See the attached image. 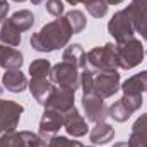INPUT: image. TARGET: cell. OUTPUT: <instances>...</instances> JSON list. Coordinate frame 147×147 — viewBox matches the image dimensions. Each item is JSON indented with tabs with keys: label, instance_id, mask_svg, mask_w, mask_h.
<instances>
[{
	"label": "cell",
	"instance_id": "6da1fadb",
	"mask_svg": "<svg viewBox=\"0 0 147 147\" xmlns=\"http://www.w3.org/2000/svg\"><path fill=\"white\" fill-rule=\"evenodd\" d=\"M72 28L65 17H57L55 21L45 24L38 33H34L29 43L33 50L39 53H51L57 50H62L69 45L72 38Z\"/></svg>",
	"mask_w": 147,
	"mask_h": 147
},
{
	"label": "cell",
	"instance_id": "7a4b0ae2",
	"mask_svg": "<svg viewBox=\"0 0 147 147\" xmlns=\"http://www.w3.org/2000/svg\"><path fill=\"white\" fill-rule=\"evenodd\" d=\"M115 51H116L118 69H123V70H130V69L137 67L139 63H142V60L146 57L142 41H139L135 38H132L125 43L115 45Z\"/></svg>",
	"mask_w": 147,
	"mask_h": 147
},
{
	"label": "cell",
	"instance_id": "3957f363",
	"mask_svg": "<svg viewBox=\"0 0 147 147\" xmlns=\"http://www.w3.org/2000/svg\"><path fill=\"white\" fill-rule=\"evenodd\" d=\"M87 67L94 72H115L118 70L115 43H106L105 46H96L87 53Z\"/></svg>",
	"mask_w": 147,
	"mask_h": 147
},
{
	"label": "cell",
	"instance_id": "277c9868",
	"mask_svg": "<svg viewBox=\"0 0 147 147\" xmlns=\"http://www.w3.org/2000/svg\"><path fill=\"white\" fill-rule=\"evenodd\" d=\"M50 80L60 89H67V91L75 92L80 87V69L62 60L60 63L51 67Z\"/></svg>",
	"mask_w": 147,
	"mask_h": 147
},
{
	"label": "cell",
	"instance_id": "5b68a950",
	"mask_svg": "<svg viewBox=\"0 0 147 147\" xmlns=\"http://www.w3.org/2000/svg\"><path fill=\"white\" fill-rule=\"evenodd\" d=\"M108 33L115 38L116 45L118 43H125L128 39L135 36V28H134V21L130 17V14L127 12V9L118 10L113 14V17L108 22Z\"/></svg>",
	"mask_w": 147,
	"mask_h": 147
},
{
	"label": "cell",
	"instance_id": "8992f818",
	"mask_svg": "<svg viewBox=\"0 0 147 147\" xmlns=\"http://www.w3.org/2000/svg\"><path fill=\"white\" fill-rule=\"evenodd\" d=\"M142 101H144L142 94H123L118 101H115L108 108V115L115 121L123 123L132 116V113H135L142 106Z\"/></svg>",
	"mask_w": 147,
	"mask_h": 147
},
{
	"label": "cell",
	"instance_id": "52a82bcc",
	"mask_svg": "<svg viewBox=\"0 0 147 147\" xmlns=\"http://www.w3.org/2000/svg\"><path fill=\"white\" fill-rule=\"evenodd\" d=\"M120 89V74L115 72H94L92 79V94L108 99L115 96Z\"/></svg>",
	"mask_w": 147,
	"mask_h": 147
},
{
	"label": "cell",
	"instance_id": "ba28073f",
	"mask_svg": "<svg viewBox=\"0 0 147 147\" xmlns=\"http://www.w3.org/2000/svg\"><path fill=\"white\" fill-rule=\"evenodd\" d=\"M24 108L12 99H0V134L14 132L19 125Z\"/></svg>",
	"mask_w": 147,
	"mask_h": 147
},
{
	"label": "cell",
	"instance_id": "9c48e42d",
	"mask_svg": "<svg viewBox=\"0 0 147 147\" xmlns=\"http://www.w3.org/2000/svg\"><path fill=\"white\" fill-rule=\"evenodd\" d=\"M82 108L86 113V118L87 121L91 123H103L106 121V118L110 116L108 115V106L105 105V99L96 96V94H82Z\"/></svg>",
	"mask_w": 147,
	"mask_h": 147
},
{
	"label": "cell",
	"instance_id": "30bf717a",
	"mask_svg": "<svg viewBox=\"0 0 147 147\" xmlns=\"http://www.w3.org/2000/svg\"><path fill=\"white\" fill-rule=\"evenodd\" d=\"M62 127H63V113L45 108L41 120H39V132L38 134L48 142L51 137H55L60 132Z\"/></svg>",
	"mask_w": 147,
	"mask_h": 147
},
{
	"label": "cell",
	"instance_id": "8fae6325",
	"mask_svg": "<svg viewBox=\"0 0 147 147\" xmlns=\"http://www.w3.org/2000/svg\"><path fill=\"white\" fill-rule=\"evenodd\" d=\"M74 101H75V92L67 91V89H60V87L55 86L53 91H51V94H50V98L45 103V108L60 111V113L65 115L67 111H70L75 106Z\"/></svg>",
	"mask_w": 147,
	"mask_h": 147
},
{
	"label": "cell",
	"instance_id": "7c38bea8",
	"mask_svg": "<svg viewBox=\"0 0 147 147\" xmlns=\"http://www.w3.org/2000/svg\"><path fill=\"white\" fill-rule=\"evenodd\" d=\"M63 128L67 130L69 135H72L75 139L84 137L87 134V121L75 106L63 115Z\"/></svg>",
	"mask_w": 147,
	"mask_h": 147
},
{
	"label": "cell",
	"instance_id": "4fadbf2b",
	"mask_svg": "<svg viewBox=\"0 0 147 147\" xmlns=\"http://www.w3.org/2000/svg\"><path fill=\"white\" fill-rule=\"evenodd\" d=\"M53 87H55V84L50 80V77H31V80L28 84V89H29L31 96L41 106H45L46 99L50 98V94L53 91Z\"/></svg>",
	"mask_w": 147,
	"mask_h": 147
},
{
	"label": "cell",
	"instance_id": "5bb4252c",
	"mask_svg": "<svg viewBox=\"0 0 147 147\" xmlns=\"http://www.w3.org/2000/svg\"><path fill=\"white\" fill-rule=\"evenodd\" d=\"M24 60H22V53L12 46L2 45L0 43V67L5 70H21Z\"/></svg>",
	"mask_w": 147,
	"mask_h": 147
},
{
	"label": "cell",
	"instance_id": "9a60e30c",
	"mask_svg": "<svg viewBox=\"0 0 147 147\" xmlns=\"http://www.w3.org/2000/svg\"><path fill=\"white\" fill-rule=\"evenodd\" d=\"M28 84L29 82H28L26 75L21 70H5V74L2 75V86L9 92L19 94V92H22L28 87Z\"/></svg>",
	"mask_w": 147,
	"mask_h": 147
},
{
	"label": "cell",
	"instance_id": "2e32d148",
	"mask_svg": "<svg viewBox=\"0 0 147 147\" xmlns=\"http://www.w3.org/2000/svg\"><path fill=\"white\" fill-rule=\"evenodd\" d=\"M130 147H147V113L140 115L134 125H132V134L128 139Z\"/></svg>",
	"mask_w": 147,
	"mask_h": 147
},
{
	"label": "cell",
	"instance_id": "e0dca14e",
	"mask_svg": "<svg viewBox=\"0 0 147 147\" xmlns=\"http://www.w3.org/2000/svg\"><path fill=\"white\" fill-rule=\"evenodd\" d=\"M62 60L75 65V67L80 69V70L87 67V53H86V50L82 48V45H79V43H74V45L65 46L63 55H62Z\"/></svg>",
	"mask_w": 147,
	"mask_h": 147
},
{
	"label": "cell",
	"instance_id": "ac0fdd59",
	"mask_svg": "<svg viewBox=\"0 0 147 147\" xmlns=\"http://www.w3.org/2000/svg\"><path fill=\"white\" fill-rule=\"evenodd\" d=\"M0 43L12 48L21 45V31L12 24L10 17H5L0 21Z\"/></svg>",
	"mask_w": 147,
	"mask_h": 147
},
{
	"label": "cell",
	"instance_id": "d6986e66",
	"mask_svg": "<svg viewBox=\"0 0 147 147\" xmlns=\"http://www.w3.org/2000/svg\"><path fill=\"white\" fill-rule=\"evenodd\" d=\"M120 89L123 91V94H144L147 92V70L135 74L132 77H128Z\"/></svg>",
	"mask_w": 147,
	"mask_h": 147
},
{
	"label": "cell",
	"instance_id": "ffe728a7",
	"mask_svg": "<svg viewBox=\"0 0 147 147\" xmlns=\"http://www.w3.org/2000/svg\"><path fill=\"white\" fill-rule=\"evenodd\" d=\"M115 139V128L111 127L110 123L103 121V123H96L94 128L91 130L89 134V140L94 144V146H103V144H108Z\"/></svg>",
	"mask_w": 147,
	"mask_h": 147
},
{
	"label": "cell",
	"instance_id": "44dd1931",
	"mask_svg": "<svg viewBox=\"0 0 147 147\" xmlns=\"http://www.w3.org/2000/svg\"><path fill=\"white\" fill-rule=\"evenodd\" d=\"M10 21H12V24L21 33H24V31H29L34 26V14L31 10H28V9H21V10H17V12L12 14Z\"/></svg>",
	"mask_w": 147,
	"mask_h": 147
},
{
	"label": "cell",
	"instance_id": "7402d4cb",
	"mask_svg": "<svg viewBox=\"0 0 147 147\" xmlns=\"http://www.w3.org/2000/svg\"><path fill=\"white\" fill-rule=\"evenodd\" d=\"M127 12L130 14L132 21H134V28L144 21L147 17V0H132L130 5L127 7Z\"/></svg>",
	"mask_w": 147,
	"mask_h": 147
},
{
	"label": "cell",
	"instance_id": "603a6c76",
	"mask_svg": "<svg viewBox=\"0 0 147 147\" xmlns=\"http://www.w3.org/2000/svg\"><path fill=\"white\" fill-rule=\"evenodd\" d=\"M65 19L69 21V24H70V28H72L74 34H79V33H82V31L86 29L87 19H86L84 12L77 10V9H72L70 12H67V14H65Z\"/></svg>",
	"mask_w": 147,
	"mask_h": 147
},
{
	"label": "cell",
	"instance_id": "cb8c5ba5",
	"mask_svg": "<svg viewBox=\"0 0 147 147\" xmlns=\"http://www.w3.org/2000/svg\"><path fill=\"white\" fill-rule=\"evenodd\" d=\"M51 63L46 58H36L33 60V63L29 65V75L31 77H50L51 72Z\"/></svg>",
	"mask_w": 147,
	"mask_h": 147
},
{
	"label": "cell",
	"instance_id": "d4e9b609",
	"mask_svg": "<svg viewBox=\"0 0 147 147\" xmlns=\"http://www.w3.org/2000/svg\"><path fill=\"white\" fill-rule=\"evenodd\" d=\"M0 147H26L24 137L21 132H5L0 134Z\"/></svg>",
	"mask_w": 147,
	"mask_h": 147
},
{
	"label": "cell",
	"instance_id": "484cf974",
	"mask_svg": "<svg viewBox=\"0 0 147 147\" xmlns=\"http://www.w3.org/2000/svg\"><path fill=\"white\" fill-rule=\"evenodd\" d=\"M84 7H86L87 12H89L92 17H96V19H101V17H105V16L108 14V3H106L105 0H91V2L86 3Z\"/></svg>",
	"mask_w": 147,
	"mask_h": 147
},
{
	"label": "cell",
	"instance_id": "4316f807",
	"mask_svg": "<svg viewBox=\"0 0 147 147\" xmlns=\"http://www.w3.org/2000/svg\"><path fill=\"white\" fill-rule=\"evenodd\" d=\"M45 9H46V12H48L50 16H53V17H62L65 5H63L62 0H46Z\"/></svg>",
	"mask_w": 147,
	"mask_h": 147
},
{
	"label": "cell",
	"instance_id": "83f0119b",
	"mask_svg": "<svg viewBox=\"0 0 147 147\" xmlns=\"http://www.w3.org/2000/svg\"><path fill=\"white\" fill-rule=\"evenodd\" d=\"M80 144L79 140H70L69 137H62V135H55L48 140V147H77Z\"/></svg>",
	"mask_w": 147,
	"mask_h": 147
},
{
	"label": "cell",
	"instance_id": "f1b7e54d",
	"mask_svg": "<svg viewBox=\"0 0 147 147\" xmlns=\"http://www.w3.org/2000/svg\"><path fill=\"white\" fill-rule=\"evenodd\" d=\"M135 33H139V34L142 36V39L147 43V17L144 19V21H140V22L135 26Z\"/></svg>",
	"mask_w": 147,
	"mask_h": 147
},
{
	"label": "cell",
	"instance_id": "f546056e",
	"mask_svg": "<svg viewBox=\"0 0 147 147\" xmlns=\"http://www.w3.org/2000/svg\"><path fill=\"white\" fill-rule=\"evenodd\" d=\"M9 9H10L9 2H7V0H0V21L7 17V14H9Z\"/></svg>",
	"mask_w": 147,
	"mask_h": 147
},
{
	"label": "cell",
	"instance_id": "4dcf8cb0",
	"mask_svg": "<svg viewBox=\"0 0 147 147\" xmlns=\"http://www.w3.org/2000/svg\"><path fill=\"white\" fill-rule=\"evenodd\" d=\"M65 2H69L70 5H77V3H84V5H86V3H89L91 0H65Z\"/></svg>",
	"mask_w": 147,
	"mask_h": 147
},
{
	"label": "cell",
	"instance_id": "1f68e13d",
	"mask_svg": "<svg viewBox=\"0 0 147 147\" xmlns=\"http://www.w3.org/2000/svg\"><path fill=\"white\" fill-rule=\"evenodd\" d=\"M105 2H106L108 5H118V3H121L123 0H105Z\"/></svg>",
	"mask_w": 147,
	"mask_h": 147
},
{
	"label": "cell",
	"instance_id": "d6a6232c",
	"mask_svg": "<svg viewBox=\"0 0 147 147\" xmlns=\"http://www.w3.org/2000/svg\"><path fill=\"white\" fill-rule=\"evenodd\" d=\"M113 147H130V146H128V142H116Z\"/></svg>",
	"mask_w": 147,
	"mask_h": 147
},
{
	"label": "cell",
	"instance_id": "836d02e7",
	"mask_svg": "<svg viewBox=\"0 0 147 147\" xmlns=\"http://www.w3.org/2000/svg\"><path fill=\"white\" fill-rule=\"evenodd\" d=\"M31 2H33V5H39V3H41L43 0H31Z\"/></svg>",
	"mask_w": 147,
	"mask_h": 147
},
{
	"label": "cell",
	"instance_id": "e575fe53",
	"mask_svg": "<svg viewBox=\"0 0 147 147\" xmlns=\"http://www.w3.org/2000/svg\"><path fill=\"white\" fill-rule=\"evenodd\" d=\"M33 147H48V142L46 144H39V146H33Z\"/></svg>",
	"mask_w": 147,
	"mask_h": 147
},
{
	"label": "cell",
	"instance_id": "d590c367",
	"mask_svg": "<svg viewBox=\"0 0 147 147\" xmlns=\"http://www.w3.org/2000/svg\"><path fill=\"white\" fill-rule=\"evenodd\" d=\"M77 147H94V146H84V144L80 142V144H79V146H77Z\"/></svg>",
	"mask_w": 147,
	"mask_h": 147
},
{
	"label": "cell",
	"instance_id": "8d00e7d4",
	"mask_svg": "<svg viewBox=\"0 0 147 147\" xmlns=\"http://www.w3.org/2000/svg\"><path fill=\"white\" fill-rule=\"evenodd\" d=\"M14 2H26V0H14Z\"/></svg>",
	"mask_w": 147,
	"mask_h": 147
}]
</instances>
